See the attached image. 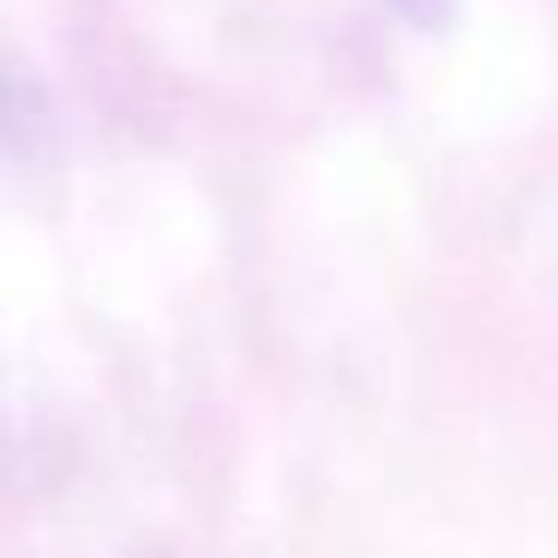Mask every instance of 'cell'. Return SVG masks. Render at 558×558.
Here are the masks:
<instances>
[]
</instances>
